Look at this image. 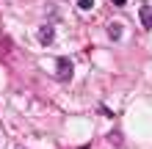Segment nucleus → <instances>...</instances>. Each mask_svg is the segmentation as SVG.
Instances as JSON below:
<instances>
[{"mask_svg":"<svg viewBox=\"0 0 152 149\" xmlns=\"http://www.w3.org/2000/svg\"><path fill=\"white\" fill-rule=\"evenodd\" d=\"M39 39H42V44H53V25H44Z\"/></svg>","mask_w":152,"mask_h":149,"instance_id":"3","label":"nucleus"},{"mask_svg":"<svg viewBox=\"0 0 152 149\" xmlns=\"http://www.w3.org/2000/svg\"><path fill=\"white\" fill-rule=\"evenodd\" d=\"M111 3H113V6H124V0H111Z\"/></svg>","mask_w":152,"mask_h":149,"instance_id":"6","label":"nucleus"},{"mask_svg":"<svg viewBox=\"0 0 152 149\" xmlns=\"http://www.w3.org/2000/svg\"><path fill=\"white\" fill-rule=\"evenodd\" d=\"M77 8H80V11H91V8H94V0H77Z\"/></svg>","mask_w":152,"mask_h":149,"instance_id":"4","label":"nucleus"},{"mask_svg":"<svg viewBox=\"0 0 152 149\" xmlns=\"http://www.w3.org/2000/svg\"><path fill=\"white\" fill-rule=\"evenodd\" d=\"M138 17H141V25H144L147 31H152V6L144 3V6L138 8Z\"/></svg>","mask_w":152,"mask_h":149,"instance_id":"2","label":"nucleus"},{"mask_svg":"<svg viewBox=\"0 0 152 149\" xmlns=\"http://www.w3.org/2000/svg\"><path fill=\"white\" fill-rule=\"evenodd\" d=\"M108 36L111 39H119L122 36V25H111V28H108Z\"/></svg>","mask_w":152,"mask_h":149,"instance_id":"5","label":"nucleus"},{"mask_svg":"<svg viewBox=\"0 0 152 149\" xmlns=\"http://www.w3.org/2000/svg\"><path fill=\"white\" fill-rule=\"evenodd\" d=\"M56 64H58V80H69V77H72V61L69 58H58Z\"/></svg>","mask_w":152,"mask_h":149,"instance_id":"1","label":"nucleus"},{"mask_svg":"<svg viewBox=\"0 0 152 149\" xmlns=\"http://www.w3.org/2000/svg\"><path fill=\"white\" fill-rule=\"evenodd\" d=\"M80 149H88V146H80Z\"/></svg>","mask_w":152,"mask_h":149,"instance_id":"7","label":"nucleus"}]
</instances>
